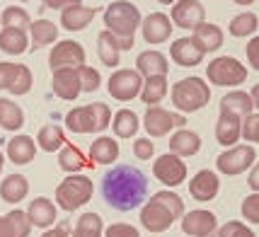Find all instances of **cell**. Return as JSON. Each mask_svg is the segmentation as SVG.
<instances>
[{"label":"cell","mask_w":259,"mask_h":237,"mask_svg":"<svg viewBox=\"0 0 259 237\" xmlns=\"http://www.w3.org/2000/svg\"><path fill=\"white\" fill-rule=\"evenodd\" d=\"M221 112H233V114H240V116H247V114L254 112L252 94L242 90L228 92V94H223V100H221Z\"/></svg>","instance_id":"32"},{"label":"cell","mask_w":259,"mask_h":237,"mask_svg":"<svg viewBox=\"0 0 259 237\" xmlns=\"http://www.w3.org/2000/svg\"><path fill=\"white\" fill-rule=\"evenodd\" d=\"M119 158V143L109 138V135H100L95 138L90 146V160L95 165H112Z\"/></svg>","instance_id":"28"},{"label":"cell","mask_w":259,"mask_h":237,"mask_svg":"<svg viewBox=\"0 0 259 237\" xmlns=\"http://www.w3.org/2000/svg\"><path fill=\"white\" fill-rule=\"evenodd\" d=\"M257 27H259V20L254 12H240V15H235V17L230 20V24H228L230 34L237 36V39L252 36V34L257 32Z\"/></svg>","instance_id":"37"},{"label":"cell","mask_w":259,"mask_h":237,"mask_svg":"<svg viewBox=\"0 0 259 237\" xmlns=\"http://www.w3.org/2000/svg\"><path fill=\"white\" fill-rule=\"evenodd\" d=\"M29 49L36 51V49H44V46L54 44L58 39V27L54 22H49V20H34L29 24Z\"/></svg>","instance_id":"29"},{"label":"cell","mask_w":259,"mask_h":237,"mask_svg":"<svg viewBox=\"0 0 259 237\" xmlns=\"http://www.w3.org/2000/svg\"><path fill=\"white\" fill-rule=\"evenodd\" d=\"M0 167H3V153H0Z\"/></svg>","instance_id":"59"},{"label":"cell","mask_w":259,"mask_h":237,"mask_svg":"<svg viewBox=\"0 0 259 237\" xmlns=\"http://www.w3.org/2000/svg\"><path fill=\"white\" fill-rule=\"evenodd\" d=\"M218 189H221V179L211 169H199L192 177V181H189V194L196 201H211V199H215Z\"/></svg>","instance_id":"18"},{"label":"cell","mask_w":259,"mask_h":237,"mask_svg":"<svg viewBox=\"0 0 259 237\" xmlns=\"http://www.w3.org/2000/svg\"><path fill=\"white\" fill-rule=\"evenodd\" d=\"M29 192V181L24 174H8L0 184V199L5 203H20Z\"/></svg>","instance_id":"31"},{"label":"cell","mask_w":259,"mask_h":237,"mask_svg":"<svg viewBox=\"0 0 259 237\" xmlns=\"http://www.w3.org/2000/svg\"><path fill=\"white\" fill-rule=\"evenodd\" d=\"M107 90H109V94H112L114 100H119V102L134 100L143 90V75L138 70H131V68H121L114 75H109Z\"/></svg>","instance_id":"7"},{"label":"cell","mask_w":259,"mask_h":237,"mask_svg":"<svg viewBox=\"0 0 259 237\" xmlns=\"http://www.w3.org/2000/svg\"><path fill=\"white\" fill-rule=\"evenodd\" d=\"M78 73H80V82H82V92H95L97 87H100L102 78L92 66L82 63V66H78Z\"/></svg>","instance_id":"43"},{"label":"cell","mask_w":259,"mask_h":237,"mask_svg":"<svg viewBox=\"0 0 259 237\" xmlns=\"http://www.w3.org/2000/svg\"><path fill=\"white\" fill-rule=\"evenodd\" d=\"M0 172H3V167H0Z\"/></svg>","instance_id":"60"},{"label":"cell","mask_w":259,"mask_h":237,"mask_svg":"<svg viewBox=\"0 0 259 237\" xmlns=\"http://www.w3.org/2000/svg\"><path fill=\"white\" fill-rule=\"evenodd\" d=\"M169 56H172V61H175L177 66L192 68V66H199L206 54L196 46V41H194L192 36H182L177 41H172V46H169Z\"/></svg>","instance_id":"17"},{"label":"cell","mask_w":259,"mask_h":237,"mask_svg":"<svg viewBox=\"0 0 259 237\" xmlns=\"http://www.w3.org/2000/svg\"><path fill=\"white\" fill-rule=\"evenodd\" d=\"M172 17H167L165 12H150L148 17H143L141 22V32L148 44H162L172 36Z\"/></svg>","instance_id":"14"},{"label":"cell","mask_w":259,"mask_h":237,"mask_svg":"<svg viewBox=\"0 0 259 237\" xmlns=\"http://www.w3.org/2000/svg\"><path fill=\"white\" fill-rule=\"evenodd\" d=\"M150 199H155V201H160L162 206H167L169 211L175 213V218H180V215H184V201H182L180 196L175 192H155Z\"/></svg>","instance_id":"42"},{"label":"cell","mask_w":259,"mask_h":237,"mask_svg":"<svg viewBox=\"0 0 259 237\" xmlns=\"http://www.w3.org/2000/svg\"><path fill=\"white\" fill-rule=\"evenodd\" d=\"M182 230L189 237H208L218 232V218L211 211L196 208V211H189V213L182 215Z\"/></svg>","instance_id":"12"},{"label":"cell","mask_w":259,"mask_h":237,"mask_svg":"<svg viewBox=\"0 0 259 237\" xmlns=\"http://www.w3.org/2000/svg\"><path fill=\"white\" fill-rule=\"evenodd\" d=\"M192 39L203 54H211V51H218L223 46V29L213 22H201L192 32Z\"/></svg>","instance_id":"22"},{"label":"cell","mask_w":259,"mask_h":237,"mask_svg":"<svg viewBox=\"0 0 259 237\" xmlns=\"http://www.w3.org/2000/svg\"><path fill=\"white\" fill-rule=\"evenodd\" d=\"M206 78L221 87H235L247 80V68L233 56H218L206 66Z\"/></svg>","instance_id":"4"},{"label":"cell","mask_w":259,"mask_h":237,"mask_svg":"<svg viewBox=\"0 0 259 237\" xmlns=\"http://www.w3.org/2000/svg\"><path fill=\"white\" fill-rule=\"evenodd\" d=\"M187 124V116L184 114H172L167 109H162L158 104H153V107H148L146 116H143V128H146L148 135H153V138H162V135H167L172 128H184Z\"/></svg>","instance_id":"6"},{"label":"cell","mask_w":259,"mask_h":237,"mask_svg":"<svg viewBox=\"0 0 259 237\" xmlns=\"http://www.w3.org/2000/svg\"><path fill=\"white\" fill-rule=\"evenodd\" d=\"M218 237H257L254 230H249L240 220H228L223 227H218Z\"/></svg>","instance_id":"44"},{"label":"cell","mask_w":259,"mask_h":237,"mask_svg":"<svg viewBox=\"0 0 259 237\" xmlns=\"http://www.w3.org/2000/svg\"><path fill=\"white\" fill-rule=\"evenodd\" d=\"M29 49V34L27 29L17 27H3L0 29V51L8 56H22Z\"/></svg>","instance_id":"21"},{"label":"cell","mask_w":259,"mask_h":237,"mask_svg":"<svg viewBox=\"0 0 259 237\" xmlns=\"http://www.w3.org/2000/svg\"><path fill=\"white\" fill-rule=\"evenodd\" d=\"M36 155V143H34L29 135H12L10 140H8V158L10 162L15 165H29Z\"/></svg>","instance_id":"24"},{"label":"cell","mask_w":259,"mask_h":237,"mask_svg":"<svg viewBox=\"0 0 259 237\" xmlns=\"http://www.w3.org/2000/svg\"><path fill=\"white\" fill-rule=\"evenodd\" d=\"M242 135L249 143H259V114H247L242 121Z\"/></svg>","instance_id":"48"},{"label":"cell","mask_w":259,"mask_h":237,"mask_svg":"<svg viewBox=\"0 0 259 237\" xmlns=\"http://www.w3.org/2000/svg\"><path fill=\"white\" fill-rule=\"evenodd\" d=\"M172 22L182 27V29H189L194 32L201 22H206V10L199 0H177L172 5V12H169Z\"/></svg>","instance_id":"11"},{"label":"cell","mask_w":259,"mask_h":237,"mask_svg":"<svg viewBox=\"0 0 259 237\" xmlns=\"http://www.w3.org/2000/svg\"><path fill=\"white\" fill-rule=\"evenodd\" d=\"M175 220H177L175 213L169 211L167 206L155 201V199H150L143 206V211H141V225L146 227V230H150V232H165V230H169V225Z\"/></svg>","instance_id":"13"},{"label":"cell","mask_w":259,"mask_h":237,"mask_svg":"<svg viewBox=\"0 0 259 237\" xmlns=\"http://www.w3.org/2000/svg\"><path fill=\"white\" fill-rule=\"evenodd\" d=\"M247 61L254 70H259V36H252L247 41Z\"/></svg>","instance_id":"51"},{"label":"cell","mask_w":259,"mask_h":237,"mask_svg":"<svg viewBox=\"0 0 259 237\" xmlns=\"http://www.w3.org/2000/svg\"><path fill=\"white\" fill-rule=\"evenodd\" d=\"M92 192H95V186H92V179L90 177H85V174H68L66 179L61 181L56 186V203L61 211H78L80 206H85V203L92 199Z\"/></svg>","instance_id":"3"},{"label":"cell","mask_w":259,"mask_h":237,"mask_svg":"<svg viewBox=\"0 0 259 237\" xmlns=\"http://www.w3.org/2000/svg\"><path fill=\"white\" fill-rule=\"evenodd\" d=\"M24 126V114L22 107L15 104L8 97H0V128L5 131H20Z\"/></svg>","instance_id":"33"},{"label":"cell","mask_w":259,"mask_h":237,"mask_svg":"<svg viewBox=\"0 0 259 237\" xmlns=\"http://www.w3.org/2000/svg\"><path fill=\"white\" fill-rule=\"evenodd\" d=\"M141 22H143L141 12L128 0H114L112 5L104 10V24L114 34H136Z\"/></svg>","instance_id":"5"},{"label":"cell","mask_w":259,"mask_h":237,"mask_svg":"<svg viewBox=\"0 0 259 237\" xmlns=\"http://www.w3.org/2000/svg\"><path fill=\"white\" fill-rule=\"evenodd\" d=\"M32 82H34V75L32 70L24 66V63H20V70H17V78H15V82H12V87L8 92L10 94H27V92L32 90Z\"/></svg>","instance_id":"41"},{"label":"cell","mask_w":259,"mask_h":237,"mask_svg":"<svg viewBox=\"0 0 259 237\" xmlns=\"http://www.w3.org/2000/svg\"><path fill=\"white\" fill-rule=\"evenodd\" d=\"M36 143H39V148L46 150V153H58L61 148L66 146V133H63L56 124H46V126H41V131L36 133Z\"/></svg>","instance_id":"34"},{"label":"cell","mask_w":259,"mask_h":237,"mask_svg":"<svg viewBox=\"0 0 259 237\" xmlns=\"http://www.w3.org/2000/svg\"><path fill=\"white\" fill-rule=\"evenodd\" d=\"M75 3H80V0H44V5L46 8H51V10H63V8L75 5Z\"/></svg>","instance_id":"53"},{"label":"cell","mask_w":259,"mask_h":237,"mask_svg":"<svg viewBox=\"0 0 259 237\" xmlns=\"http://www.w3.org/2000/svg\"><path fill=\"white\" fill-rule=\"evenodd\" d=\"M242 135V116L233 112H221L218 121H215V140L221 146H235Z\"/></svg>","instance_id":"16"},{"label":"cell","mask_w":259,"mask_h":237,"mask_svg":"<svg viewBox=\"0 0 259 237\" xmlns=\"http://www.w3.org/2000/svg\"><path fill=\"white\" fill-rule=\"evenodd\" d=\"M119 54H121V49L116 44L112 29H104V32L97 34V56H100V61L104 66H109V68L119 66V61H121Z\"/></svg>","instance_id":"30"},{"label":"cell","mask_w":259,"mask_h":237,"mask_svg":"<svg viewBox=\"0 0 259 237\" xmlns=\"http://www.w3.org/2000/svg\"><path fill=\"white\" fill-rule=\"evenodd\" d=\"M153 153H155V146L150 138H136L134 140V155L138 160H150Z\"/></svg>","instance_id":"50"},{"label":"cell","mask_w":259,"mask_h":237,"mask_svg":"<svg viewBox=\"0 0 259 237\" xmlns=\"http://www.w3.org/2000/svg\"><path fill=\"white\" fill-rule=\"evenodd\" d=\"M20 63H10V61H0V90H10L15 78H17Z\"/></svg>","instance_id":"46"},{"label":"cell","mask_w":259,"mask_h":237,"mask_svg":"<svg viewBox=\"0 0 259 237\" xmlns=\"http://www.w3.org/2000/svg\"><path fill=\"white\" fill-rule=\"evenodd\" d=\"M104 223L97 213H82L73 227V237H102Z\"/></svg>","instance_id":"38"},{"label":"cell","mask_w":259,"mask_h":237,"mask_svg":"<svg viewBox=\"0 0 259 237\" xmlns=\"http://www.w3.org/2000/svg\"><path fill=\"white\" fill-rule=\"evenodd\" d=\"M167 94V75H150L143 80V90H141V100L148 107L158 104L162 97Z\"/></svg>","instance_id":"36"},{"label":"cell","mask_w":259,"mask_h":237,"mask_svg":"<svg viewBox=\"0 0 259 237\" xmlns=\"http://www.w3.org/2000/svg\"><path fill=\"white\" fill-rule=\"evenodd\" d=\"M41 237H68V223H61V225L54 227V230H46Z\"/></svg>","instance_id":"54"},{"label":"cell","mask_w":259,"mask_h":237,"mask_svg":"<svg viewBox=\"0 0 259 237\" xmlns=\"http://www.w3.org/2000/svg\"><path fill=\"white\" fill-rule=\"evenodd\" d=\"M138 126H141V121H138L136 112H131V109H119L112 119V128L119 138H134L138 133Z\"/></svg>","instance_id":"35"},{"label":"cell","mask_w":259,"mask_h":237,"mask_svg":"<svg viewBox=\"0 0 259 237\" xmlns=\"http://www.w3.org/2000/svg\"><path fill=\"white\" fill-rule=\"evenodd\" d=\"M158 3H162V5H175L177 0H158Z\"/></svg>","instance_id":"57"},{"label":"cell","mask_w":259,"mask_h":237,"mask_svg":"<svg viewBox=\"0 0 259 237\" xmlns=\"http://www.w3.org/2000/svg\"><path fill=\"white\" fill-rule=\"evenodd\" d=\"M249 94H252V102H254V107L259 109V82L254 85V87H252V90H249Z\"/></svg>","instance_id":"56"},{"label":"cell","mask_w":259,"mask_h":237,"mask_svg":"<svg viewBox=\"0 0 259 237\" xmlns=\"http://www.w3.org/2000/svg\"><path fill=\"white\" fill-rule=\"evenodd\" d=\"M237 5H249V3H254V0H235Z\"/></svg>","instance_id":"58"},{"label":"cell","mask_w":259,"mask_h":237,"mask_svg":"<svg viewBox=\"0 0 259 237\" xmlns=\"http://www.w3.org/2000/svg\"><path fill=\"white\" fill-rule=\"evenodd\" d=\"M136 70L141 75H146V78H150V75H167L169 63L160 51H143V54L136 56Z\"/></svg>","instance_id":"26"},{"label":"cell","mask_w":259,"mask_h":237,"mask_svg":"<svg viewBox=\"0 0 259 237\" xmlns=\"http://www.w3.org/2000/svg\"><path fill=\"white\" fill-rule=\"evenodd\" d=\"M8 223H10L12 237H29L32 220H29L27 211H10V213H8Z\"/></svg>","instance_id":"40"},{"label":"cell","mask_w":259,"mask_h":237,"mask_svg":"<svg viewBox=\"0 0 259 237\" xmlns=\"http://www.w3.org/2000/svg\"><path fill=\"white\" fill-rule=\"evenodd\" d=\"M169 100H172V104L184 114L199 112V109H203V107L211 102V87L206 85L203 78L189 75V78H184V80H180V82L172 85Z\"/></svg>","instance_id":"2"},{"label":"cell","mask_w":259,"mask_h":237,"mask_svg":"<svg viewBox=\"0 0 259 237\" xmlns=\"http://www.w3.org/2000/svg\"><path fill=\"white\" fill-rule=\"evenodd\" d=\"M66 126L73 133H97V119L92 107H75L66 114Z\"/></svg>","instance_id":"25"},{"label":"cell","mask_w":259,"mask_h":237,"mask_svg":"<svg viewBox=\"0 0 259 237\" xmlns=\"http://www.w3.org/2000/svg\"><path fill=\"white\" fill-rule=\"evenodd\" d=\"M153 174L162 181L165 186H180L182 181L187 179V165L182 162L180 155L175 153H165L153 162Z\"/></svg>","instance_id":"9"},{"label":"cell","mask_w":259,"mask_h":237,"mask_svg":"<svg viewBox=\"0 0 259 237\" xmlns=\"http://www.w3.org/2000/svg\"><path fill=\"white\" fill-rule=\"evenodd\" d=\"M242 215H245V220L259 225V192L245 196V201H242Z\"/></svg>","instance_id":"47"},{"label":"cell","mask_w":259,"mask_h":237,"mask_svg":"<svg viewBox=\"0 0 259 237\" xmlns=\"http://www.w3.org/2000/svg\"><path fill=\"white\" fill-rule=\"evenodd\" d=\"M0 237H12L10 223H8V215H0Z\"/></svg>","instance_id":"55"},{"label":"cell","mask_w":259,"mask_h":237,"mask_svg":"<svg viewBox=\"0 0 259 237\" xmlns=\"http://www.w3.org/2000/svg\"><path fill=\"white\" fill-rule=\"evenodd\" d=\"M104 237H141V232L128 223H112L109 227H104Z\"/></svg>","instance_id":"49"},{"label":"cell","mask_w":259,"mask_h":237,"mask_svg":"<svg viewBox=\"0 0 259 237\" xmlns=\"http://www.w3.org/2000/svg\"><path fill=\"white\" fill-rule=\"evenodd\" d=\"M95 15H97V8H88L82 3L68 5V8L61 10V27L68 29V32H80L95 20Z\"/></svg>","instance_id":"19"},{"label":"cell","mask_w":259,"mask_h":237,"mask_svg":"<svg viewBox=\"0 0 259 237\" xmlns=\"http://www.w3.org/2000/svg\"><path fill=\"white\" fill-rule=\"evenodd\" d=\"M102 196L116 211H134L148 196V177L134 165H116L102 177Z\"/></svg>","instance_id":"1"},{"label":"cell","mask_w":259,"mask_h":237,"mask_svg":"<svg viewBox=\"0 0 259 237\" xmlns=\"http://www.w3.org/2000/svg\"><path fill=\"white\" fill-rule=\"evenodd\" d=\"M254 158H257V153H254L252 146H230L226 153H221L215 158V167H218V172H223V174L235 177V174L252 167Z\"/></svg>","instance_id":"8"},{"label":"cell","mask_w":259,"mask_h":237,"mask_svg":"<svg viewBox=\"0 0 259 237\" xmlns=\"http://www.w3.org/2000/svg\"><path fill=\"white\" fill-rule=\"evenodd\" d=\"M85 63V49L73 41V39H63V41H56L51 54H49V66L51 70H58V68H78Z\"/></svg>","instance_id":"10"},{"label":"cell","mask_w":259,"mask_h":237,"mask_svg":"<svg viewBox=\"0 0 259 237\" xmlns=\"http://www.w3.org/2000/svg\"><path fill=\"white\" fill-rule=\"evenodd\" d=\"M90 162L92 160L78 146H73V143H66V146L58 150V165H61L63 172H70V174L82 172L85 167H90Z\"/></svg>","instance_id":"27"},{"label":"cell","mask_w":259,"mask_h":237,"mask_svg":"<svg viewBox=\"0 0 259 237\" xmlns=\"http://www.w3.org/2000/svg\"><path fill=\"white\" fill-rule=\"evenodd\" d=\"M201 150V135L189 128H177V133L169 135V153L180 158H192Z\"/></svg>","instance_id":"20"},{"label":"cell","mask_w":259,"mask_h":237,"mask_svg":"<svg viewBox=\"0 0 259 237\" xmlns=\"http://www.w3.org/2000/svg\"><path fill=\"white\" fill-rule=\"evenodd\" d=\"M90 107H92V112H95V119H97V133L107 131L109 124H112V109L104 102H92Z\"/></svg>","instance_id":"45"},{"label":"cell","mask_w":259,"mask_h":237,"mask_svg":"<svg viewBox=\"0 0 259 237\" xmlns=\"http://www.w3.org/2000/svg\"><path fill=\"white\" fill-rule=\"evenodd\" d=\"M56 206L58 203H51V199H46V196H36L32 203H29V208H27V215H29V220H32L34 227H51V223L56 220Z\"/></svg>","instance_id":"23"},{"label":"cell","mask_w":259,"mask_h":237,"mask_svg":"<svg viewBox=\"0 0 259 237\" xmlns=\"http://www.w3.org/2000/svg\"><path fill=\"white\" fill-rule=\"evenodd\" d=\"M22 3H27V0H22Z\"/></svg>","instance_id":"61"},{"label":"cell","mask_w":259,"mask_h":237,"mask_svg":"<svg viewBox=\"0 0 259 237\" xmlns=\"http://www.w3.org/2000/svg\"><path fill=\"white\" fill-rule=\"evenodd\" d=\"M247 184H249V189H252V192H259V162L252 165V172H249V177H247Z\"/></svg>","instance_id":"52"},{"label":"cell","mask_w":259,"mask_h":237,"mask_svg":"<svg viewBox=\"0 0 259 237\" xmlns=\"http://www.w3.org/2000/svg\"><path fill=\"white\" fill-rule=\"evenodd\" d=\"M51 87L54 94H58L61 100H75L82 92V82H80V73L78 68H58L54 70V78H51Z\"/></svg>","instance_id":"15"},{"label":"cell","mask_w":259,"mask_h":237,"mask_svg":"<svg viewBox=\"0 0 259 237\" xmlns=\"http://www.w3.org/2000/svg\"><path fill=\"white\" fill-rule=\"evenodd\" d=\"M0 24H3V27L29 29V24H32V17H29V12L24 10V8L10 5V8H5V10H3V15H0Z\"/></svg>","instance_id":"39"}]
</instances>
